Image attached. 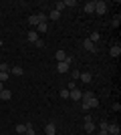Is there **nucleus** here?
Segmentation results:
<instances>
[{"mask_svg": "<svg viewBox=\"0 0 121 135\" xmlns=\"http://www.w3.org/2000/svg\"><path fill=\"white\" fill-rule=\"evenodd\" d=\"M2 89H4V83H0V91H2Z\"/></svg>", "mask_w": 121, "mask_h": 135, "instance_id": "obj_36", "label": "nucleus"}, {"mask_svg": "<svg viewBox=\"0 0 121 135\" xmlns=\"http://www.w3.org/2000/svg\"><path fill=\"white\" fill-rule=\"evenodd\" d=\"M81 107H83V111H85V113L89 111V105H87V103H83V101H81Z\"/></svg>", "mask_w": 121, "mask_h": 135, "instance_id": "obj_33", "label": "nucleus"}, {"mask_svg": "<svg viewBox=\"0 0 121 135\" xmlns=\"http://www.w3.org/2000/svg\"><path fill=\"white\" fill-rule=\"evenodd\" d=\"M89 40H91L93 45H97L99 40H101V34H99L97 30H93V32H91V36H89Z\"/></svg>", "mask_w": 121, "mask_h": 135, "instance_id": "obj_12", "label": "nucleus"}, {"mask_svg": "<svg viewBox=\"0 0 121 135\" xmlns=\"http://www.w3.org/2000/svg\"><path fill=\"white\" fill-rule=\"evenodd\" d=\"M55 59H57L59 62H63V61H67V59H69V55H67V52H65L63 49H61V51H57V52H55Z\"/></svg>", "mask_w": 121, "mask_h": 135, "instance_id": "obj_6", "label": "nucleus"}, {"mask_svg": "<svg viewBox=\"0 0 121 135\" xmlns=\"http://www.w3.org/2000/svg\"><path fill=\"white\" fill-rule=\"evenodd\" d=\"M83 103H85V101H83ZM87 105H89V109H91V107H99V99H97V97H93L91 101H87Z\"/></svg>", "mask_w": 121, "mask_h": 135, "instance_id": "obj_18", "label": "nucleus"}, {"mask_svg": "<svg viewBox=\"0 0 121 135\" xmlns=\"http://www.w3.org/2000/svg\"><path fill=\"white\" fill-rule=\"evenodd\" d=\"M109 55L113 56V59H117V56L121 55V46L119 45H113V46H111V51H109Z\"/></svg>", "mask_w": 121, "mask_h": 135, "instance_id": "obj_9", "label": "nucleus"}, {"mask_svg": "<svg viewBox=\"0 0 121 135\" xmlns=\"http://www.w3.org/2000/svg\"><path fill=\"white\" fill-rule=\"evenodd\" d=\"M8 71H10V67L6 62H0V73H8Z\"/></svg>", "mask_w": 121, "mask_h": 135, "instance_id": "obj_26", "label": "nucleus"}, {"mask_svg": "<svg viewBox=\"0 0 121 135\" xmlns=\"http://www.w3.org/2000/svg\"><path fill=\"white\" fill-rule=\"evenodd\" d=\"M69 65H71V56L67 59V61L59 62V65H57V71H59V73H67V71H69Z\"/></svg>", "mask_w": 121, "mask_h": 135, "instance_id": "obj_3", "label": "nucleus"}, {"mask_svg": "<svg viewBox=\"0 0 121 135\" xmlns=\"http://www.w3.org/2000/svg\"><path fill=\"white\" fill-rule=\"evenodd\" d=\"M55 10H57V12H63V10H65V2H63V0L55 2Z\"/></svg>", "mask_w": 121, "mask_h": 135, "instance_id": "obj_19", "label": "nucleus"}, {"mask_svg": "<svg viewBox=\"0 0 121 135\" xmlns=\"http://www.w3.org/2000/svg\"><path fill=\"white\" fill-rule=\"evenodd\" d=\"M81 89H71L69 91V99H73V101H81Z\"/></svg>", "mask_w": 121, "mask_h": 135, "instance_id": "obj_4", "label": "nucleus"}, {"mask_svg": "<svg viewBox=\"0 0 121 135\" xmlns=\"http://www.w3.org/2000/svg\"><path fill=\"white\" fill-rule=\"evenodd\" d=\"M111 109H113V111H121V105H119V103H113V107H111Z\"/></svg>", "mask_w": 121, "mask_h": 135, "instance_id": "obj_32", "label": "nucleus"}, {"mask_svg": "<svg viewBox=\"0 0 121 135\" xmlns=\"http://www.w3.org/2000/svg\"><path fill=\"white\" fill-rule=\"evenodd\" d=\"M0 45H2V40H0Z\"/></svg>", "mask_w": 121, "mask_h": 135, "instance_id": "obj_37", "label": "nucleus"}, {"mask_svg": "<svg viewBox=\"0 0 121 135\" xmlns=\"http://www.w3.org/2000/svg\"><path fill=\"white\" fill-rule=\"evenodd\" d=\"M99 135H109V133H107V131H99Z\"/></svg>", "mask_w": 121, "mask_h": 135, "instance_id": "obj_35", "label": "nucleus"}, {"mask_svg": "<svg viewBox=\"0 0 121 135\" xmlns=\"http://www.w3.org/2000/svg\"><path fill=\"white\" fill-rule=\"evenodd\" d=\"M35 45H36V46H38V49H42V46H45V42H42V40H40V38H38V40H36V42H35Z\"/></svg>", "mask_w": 121, "mask_h": 135, "instance_id": "obj_34", "label": "nucleus"}, {"mask_svg": "<svg viewBox=\"0 0 121 135\" xmlns=\"http://www.w3.org/2000/svg\"><path fill=\"white\" fill-rule=\"evenodd\" d=\"M26 38H28L30 42H36V40H38V34H36V30H30V32L26 34Z\"/></svg>", "mask_w": 121, "mask_h": 135, "instance_id": "obj_15", "label": "nucleus"}, {"mask_svg": "<svg viewBox=\"0 0 121 135\" xmlns=\"http://www.w3.org/2000/svg\"><path fill=\"white\" fill-rule=\"evenodd\" d=\"M22 73V67H10V71H8V75H14V77H20Z\"/></svg>", "mask_w": 121, "mask_h": 135, "instance_id": "obj_10", "label": "nucleus"}, {"mask_svg": "<svg viewBox=\"0 0 121 135\" xmlns=\"http://www.w3.org/2000/svg\"><path fill=\"white\" fill-rule=\"evenodd\" d=\"M93 131H95V123H93V121H87L85 123V133H93Z\"/></svg>", "mask_w": 121, "mask_h": 135, "instance_id": "obj_17", "label": "nucleus"}, {"mask_svg": "<svg viewBox=\"0 0 121 135\" xmlns=\"http://www.w3.org/2000/svg\"><path fill=\"white\" fill-rule=\"evenodd\" d=\"M111 24H113V26H119V24H121V16H119V14H115V16H113Z\"/></svg>", "mask_w": 121, "mask_h": 135, "instance_id": "obj_24", "label": "nucleus"}, {"mask_svg": "<svg viewBox=\"0 0 121 135\" xmlns=\"http://www.w3.org/2000/svg\"><path fill=\"white\" fill-rule=\"evenodd\" d=\"M36 28H38V32H46V30H49V24H46V22H38Z\"/></svg>", "mask_w": 121, "mask_h": 135, "instance_id": "obj_20", "label": "nucleus"}, {"mask_svg": "<svg viewBox=\"0 0 121 135\" xmlns=\"http://www.w3.org/2000/svg\"><path fill=\"white\" fill-rule=\"evenodd\" d=\"M71 77H73V79H79V77H81V71H71Z\"/></svg>", "mask_w": 121, "mask_h": 135, "instance_id": "obj_31", "label": "nucleus"}, {"mask_svg": "<svg viewBox=\"0 0 121 135\" xmlns=\"http://www.w3.org/2000/svg\"><path fill=\"white\" fill-rule=\"evenodd\" d=\"M85 12L87 14H93V12H95V2H87L85 4Z\"/></svg>", "mask_w": 121, "mask_h": 135, "instance_id": "obj_16", "label": "nucleus"}, {"mask_svg": "<svg viewBox=\"0 0 121 135\" xmlns=\"http://www.w3.org/2000/svg\"><path fill=\"white\" fill-rule=\"evenodd\" d=\"M83 49H85V51H89V52H99V46H97V45H93L89 38L83 40Z\"/></svg>", "mask_w": 121, "mask_h": 135, "instance_id": "obj_2", "label": "nucleus"}, {"mask_svg": "<svg viewBox=\"0 0 121 135\" xmlns=\"http://www.w3.org/2000/svg\"><path fill=\"white\" fill-rule=\"evenodd\" d=\"M93 97H95V95H93V91H85V93H83V95H81V101H91V99H93Z\"/></svg>", "mask_w": 121, "mask_h": 135, "instance_id": "obj_14", "label": "nucleus"}, {"mask_svg": "<svg viewBox=\"0 0 121 135\" xmlns=\"http://www.w3.org/2000/svg\"><path fill=\"white\" fill-rule=\"evenodd\" d=\"M26 135H35V127L30 123H26Z\"/></svg>", "mask_w": 121, "mask_h": 135, "instance_id": "obj_28", "label": "nucleus"}, {"mask_svg": "<svg viewBox=\"0 0 121 135\" xmlns=\"http://www.w3.org/2000/svg\"><path fill=\"white\" fill-rule=\"evenodd\" d=\"M95 12H97L99 16H103L105 12H107V2H103V0H99V2H95Z\"/></svg>", "mask_w": 121, "mask_h": 135, "instance_id": "obj_1", "label": "nucleus"}, {"mask_svg": "<svg viewBox=\"0 0 121 135\" xmlns=\"http://www.w3.org/2000/svg\"><path fill=\"white\" fill-rule=\"evenodd\" d=\"M79 79L83 81L85 85H89V83L93 81V75H91V73H87V71H85V73H81V77H79Z\"/></svg>", "mask_w": 121, "mask_h": 135, "instance_id": "obj_8", "label": "nucleus"}, {"mask_svg": "<svg viewBox=\"0 0 121 135\" xmlns=\"http://www.w3.org/2000/svg\"><path fill=\"white\" fill-rule=\"evenodd\" d=\"M28 24H30V26H36V24H38V18H36V14L28 16Z\"/></svg>", "mask_w": 121, "mask_h": 135, "instance_id": "obj_22", "label": "nucleus"}, {"mask_svg": "<svg viewBox=\"0 0 121 135\" xmlns=\"http://www.w3.org/2000/svg\"><path fill=\"white\" fill-rule=\"evenodd\" d=\"M107 133H109V135H119L121 133L119 125H109V127H107Z\"/></svg>", "mask_w": 121, "mask_h": 135, "instance_id": "obj_11", "label": "nucleus"}, {"mask_svg": "<svg viewBox=\"0 0 121 135\" xmlns=\"http://www.w3.org/2000/svg\"><path fill=\"white\" fill-rule=\"evenodd\" d=\"M36 18H38V22H46V18H49V16H46L45 12H38V14H36Z\"/></svg>", "mask_w": 121, "mask_h": 135, "instance_id": "obj_25", "label": "nucleus"}, {"mask_svg": "<svg viewBox=\"0 0 121 135\" xmlns=\"http://www.w3.org/2000/svg\"><path fill=\"white\" fill-rule=\"evenodd\" d=\"M46 16H49V18H51V20H52V22H55V20H59V18H61V12H57V10H55V8H52V10L49 12Z\"/></svg>", "mask_w": 121, "mask_h": 135, "instance_id": "obj_13", "label": "nucleus"}, {"mask_svg": "<svg viewBox=\"0 0 121 135\" xmlns=\"http://www.w3.org/2000/svg\"><path fill=\"white\" fill-rule=\"evenodd\" d=\"M16 133H26V123H18L16 125Z\"/></svg>", "mask_w": 121, "mask_h": 135, "instance_id": "obj_21", "label": "nucleus"}, {"mask_svg": "<svg viewBox=\"0 0 121 135\" xmlns=\"http://www.w3.org/2000/svg\"><path fill=\"white\" fill-rule=\"evenodd\" d=\"M10 99H12V93L8 89H2V91H0V101H10Z\"/></svg>", "mask_w": 121, "mask_h": 135, "instance_id": "obj_7", "label": "nucleus"}, {"mask_svg": "<svg viewBox=\"0 0 121 135\" xmlns=\"http://www.w3.org/2000/svg\"><path fill=\"white\" fill-rule=\"evenodd\" d=\"M59 95H61V99H69V89H61Z\"/></svg>", "mask_w": 121, "mask_h": 135, "instance_id": "obj_27", "label": "nucleus"}, {"mask_svg": "<svg viewBox=\"0 0 121 135\" xmlns=\"http://www.w3.org/2000/svg\"><path fill=\"white\" fill-rule=\"evenodd\" d=\"M8 77H10L8 73H0V83H6V81H8Z\"/></svg>", "mask_w": 121, "mask_h": 135, "instance_id": "obj_30", "label": "nucleus"}, {"mask_svg": "<svg viewBox=\"0 0 121 135\" xmlns=\"http://www.w3.org/2000/svg\"><path fill=\"white\" fill-rule=\"evenodd\" d=\"M107 127H109V123H107V121H101V125H99V131H107Z\"/></svg>", "mask_w": 121, "mask_h": 135, "instance_id": "obj_29", "label": "nucleus"}, {"mask_svg": "<svg viewBox=\"0 0 121 135\" xmlns=\"http://www.w3.org/2000/svg\"><path fill=\"white\" fill-rule=\"evenodd\" d=\"M65 2V8H73V6H77V0H63Z\"/></svg>", "mask_w": 121, "mask_h": 135, "instance_id": "obj_23", "label": "nucleus"}, {"mask_svg": "<svg viewBox=\"0 0 121 135\" xmlns=\"http://www.w3.org/2000/svg\"><path fill=\"white\" fill-rule=\"evenodd\" d=\"M45 135H57V127H55V123H46L45 125Z\"/></svg>", "mask_w": 121, "mask_h": 135, "instance_id": "obj_5", "label": "nucleus"}]
</instances>
